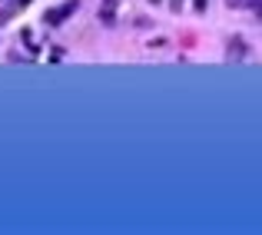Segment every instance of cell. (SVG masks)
Listing matches in <instances>:
<instances>
[{
	"instance_id": "obj_4",
	"label": "cell",
	"mask_w": 262,
	"mask_h": 235,
	"mask_svg": "<svg viewBox=\"0 0 262 235\" xmlns=\"http://www.w3.org/2000/svg\"><path fill=\"white\" fill-rule=\"evenodd\" d=\"M192 7H196V13H203L206 7H209V0H192Z\"/></svg>"
},
{
	"instance_id": "obj_5",
	"label": "cell",
	"mask_w": 262,
	"mask_h": 235,
	"mask_svg": "<svg viewBox=\"0 0 262 235\" xmlns=\"http://www.w3.org/2000/svg\"><path fill=\"white\" fill-rule=\"evenodd\" d=\"M27 4H33V0H13V7H17V10H24Z\"/></svg>"
},
{
	"instance_id": "obj_2",
	"label": "cell",
	"mask_w": 262,
	"mask_h": 235,
	"mask_svg": "<svg viewBox=\"0 0 262 235\" xmlns=\"http://www.w3.org/2000/svg\"><path fill=\"white\" fill-rule=\"evenodd\" d=\"M246 53H249V50H246V40L243 37H232L229 40V50H226V60H243Z\"/></svg>"
},
{
	"instance_id": "obj_6",
	"label": "cell",
	"mask_w": 262,
	"mask_h": 235,
	"mask_svg": "<svg viewBox=\"0 0 262 235\" xmlns=\"http://www.w3.org/2000/svg\"><path fill=\"white\" fill-rule=\"evenodd\" d=\"M106 4H113V0H106Z\"/></svg>"
},
{
	"instance_id": "obj_3",
	"label": "cell",
	"mask_w": 262,
	"mask_h": 235,
	"mask_svg": "<svg viewBox=\"0 0 262 235\" xmlns=\"http://www.w3.org/2000/svg\"><path fill=\"white\" fill-rule=\"evenodd\" d=\"M226 7H232V10H259L262 0H226Z\"/></svg>"
},
{
	"instance_id": "obj_1",
	"label": "cell",
	"mask_w": 262,
	"mask_h": 235,
	"mask_svg": "<svg viewBox=\"0 0 262 235\" xmlns=\"http://www.w3.org/2000/svg\"><path fill=\"white\" fill-rule=\"evenodd\" d=\"M77 7H80V0H67V4H60V7H50V10L43 13V24H47V27H60V24H67V20L77 13Z\"/></svg>"
}]
</instances>
